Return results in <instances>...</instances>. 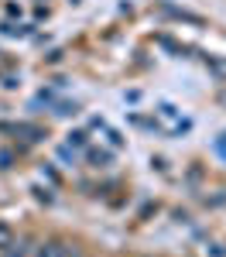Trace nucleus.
<instances>
[{
	"label": "nucleus",
	"instance_id": "f257e3e1",
	"mask_svg": "<svg viewBox=\"0 0 226 257\" xmlns=\"http://www.w3.org/2000/svg\"><path fill=\"white\" fill-rule=\"evenodd\" d=\"M154 127H158L161 134H168V138H182V134L192 131V120L185 117L178 106H171V103H158V106H154Z\"/></svg>",
	"mask_w": 226,
	"mask_h": 257
},
{
	"label": "nucleus",
	"instance_id": "f03ea898",
	"mask_svg": "<svg viewBox=\"0 0 226 257\" xmlns=\"http://www.w3.org/2000/svg\"><path fill=\"white\" fill-rule=\"evenodd\" d=\"M38 257H65V247L59 240H48L45 247H38Z\"/></svg>",
	"mask_w": 226,
	"mask_h": 257
},
{
	"label": "nucleus",
	"instance_id": "7ed1b4c3",
	"mask_svg": "<svg viewBox=\"0 0 226 257\" xmlns=\"http://www.w3.org/2000/svg\"><path fill=\"white\" fill-rule=\"evenodd\" d=\"M4 257H28V247H24V243H14V240H11V243H7V247H4Z\"/></svg>",
	"mask_w": 226,
	"mask_h": 257
},
{
	"label": "nucleus",
	"instance_id": "20e7f679",
	"mask_svg": "<svg viewBox=\"0 0 226 257\" xmlns=\"http://www.w3.org/2000/svg\"><path fill=\"white\" fill-rule=\"evenodd\" d=\"M11 240H14V233H11V226H7V223H0V250H4V247H7Z\"/></svg>",
	"mask_w": 226,
	"mask_h": 257
},
{
	"label": "nucleus",
	"instance_id": "39448f33",
	"mask_svg": "<svg viewBox=\"0 0 226 257\" xmlns=\"http://www.w3.org/2000/svg\"><path fill=\"white\" fill-rule=\"evenodd\" d=\"M216 151H219V155H223V158H226V131H223V134H219V138H216Z\"/></svg>",
	"mask_w": 226,
	"mask_h": 257
}]
</instances>
